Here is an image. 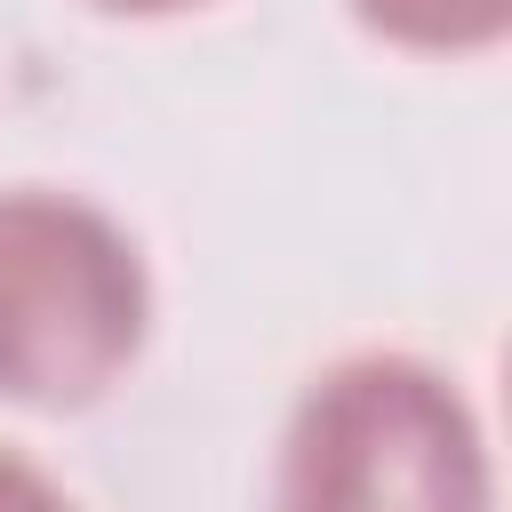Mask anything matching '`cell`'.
<instances>
[{
	"instance_id": "obj_1",
	"label": "cell",
	"mask_w": 512,
	"mask_h": 512,
	"mask_svg": "<svg viewBox=\"0 0 512 512\" xmlns=\"http://www.w3.org/2000/svg\"><path fill=\"white\" fill-rule=\"evenodd\" d=\"M272 512H496V464L464 384L416 352L320 368L280 432Z\"/></svg>"
},
{
	"instance_id": "obj_2",
	"label": "cell",
	"mask_w": 512,
	"mask_h": 512,
	"mask_svg": "<svg viewBox=\"0 0 512 512\" xmlns=\"http://www.w3.org/2000/svg\"><path fill=\"white\" fill-rule=\"evenodd\" d=\"M152 336V272L120 216L80 192H0V400L88 408Z\"/></svg>"
},
{
	"instance_id": "obj_3",
	"label": "cell",
	"mask_w": 512,
	"mask_h": 512,
	"mask_svg": "<svg viewBox=\"0 0 512 512\" xmlns=\"http://www.w3.org/2000/svg\"><path fill=\"white\" fill-rule=\"evenodd\" d=\"M352 16L416 56H480L512 32V0H352Z\"/></svg>"
},
{
	"instance_id": "obj_4",
	"label": "cell",
	"mask_w": 512,
	"mask_h": 512,
	"mask_svg": "<svg viewBox=\"0 0 512 512\" xmlns=\"http://www.w3.org/2000/svg\"><path fill=\"white\" fill-rule=\"evenodd\" d=\"M0 512H80L24 448H0Z\"/></svg>"
},
{
	"instance_id": "obj_5",
	"label": "cell",
	"mask_w": 512,
	"mask_h": 512,
	"mask_svg": "<svg viewBox=\"0 0 512 512\" xmlns=\"http://www.w3.org/2000/svg\"><path fill=\"white\" fill-rule=\"evenodd\" d=\"M88 8H112V16H176V8H200V0H88Z\"/></svg>"
}]
</instances>
